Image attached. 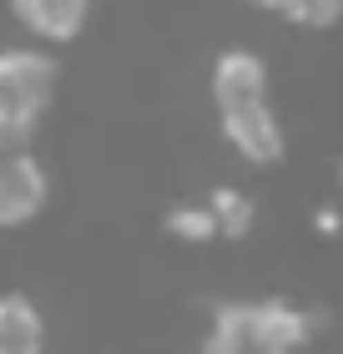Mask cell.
I'll return each mask as SVG.
<instances>
[{
    "mask_svg": "<svg viewBox=\"0 0 343 354\" xmlns=\"http://www.w3.org/2000/svg\"><path fill=\"white\" fill-rule=\"evenodd\" d=\"M207 96H212V117H217V132L233 147V157H242L248 167H277L288 157V132L273 102V76L257 51L227 46L212 61Z\"/></svg>",
    "mask_w": 343,
    "mask_h": 354,
    "instance_id": "obj_1",
    "label": "cell"
},
{
    "mask_svg": "<svg viewBox=\"0 0 343 354\" xmlns=\"http://www.w3.org/2000/svg\"><path fill=\"white\" fill-rule=\"evenodd\" d=\"M313 344V314L288 299L217 304L202 334V354H303Z\"/></svg>",
    "mask_w": 343,
    "mask_h": 354,
    "instance_id": "obj_2",
    "label": "cell"
},
{
    "mask_svg": "<svg viewBox=\"0 0 343 354\" xmlns=\"http://www.w3.org/2000/svg\"><path fill=\"white\" fill-rule=\"evenodd\" d=\"M61 66L46 51H0V147H30L56 106Z\"/></svg>",
    "mask_w": 343,
    "mask_h": 354,
    "instance_id": "obj_3",
    "label": "cell"
},
{
    "mask_svg": "<svg viewBox=\"0 0 343 354\" xmlns=\"http://www.w3.org/2000/svg\"><path fill=\"white\" fill-rule=\"evenodd\" d=\"M51 203V172L36 147H0V228H26Z\"/></svg>",
    "mask_w": 343,
    "mask_h": 354,
    "instance_id": "obj_4",
    "label": "cell"
},
{
    "mask_svg": "<svg viewBox=\"0 0 343 354\" xmlns=\"http://www.w3.org/2000/svg\"><path fill=\"white\" fill-rule=\"evenodd\" d=\"M10 15L41 46H71L91 21V0H10Z\"/></svg>",
    "mask_w": 343,
    "mask_h": 354,
    "instance_id": "obj_5",
    "label": "cell"
},
{
    "mask_svg": "<svg viewBox=\"0 0 343 354\" xmlns=\"http://www.w3.org/2000/svg\"><path fill=\"white\" fill-rule=\"evenodd\" d=\"M0 354H46V319L26 294H0Z\"/></svg>",
    "mask_w": 343,
    "mask_h": 354,
    "instance_id": "obj_6",
    "label": "cell"
},
{
    "mask_svg": "<svg viewBox=\"0 0 343 354\" xmlns=\"http://www.w3.org/2000/svg\"><path fill=\"white\" fill-rule=\"evenodd\" d=\"M248 6L293 30H333L343 21V0H248Z\"/></svg>",
    "mask_w": 343,
    "mask_h": 354,
    "instance_id": "obj_7",
    "label": "cell"
},
{
    "mask_svg": "<svg viewBox=\"0 0 343 354\" xmlns=\"http://www.w3.org/2000/svg\"><path fill=\"white\" fill-rule=\"evenodd\" d=\"M207 207H212V218H217V233L222 238H242L253 228V218H257V207H253V198L242 187H212L207 192Z\"/></svg>",
    "mask_w": 343,
    "mask_h": 354,
    "instance_id": "obj_8",
    "label": "cell"
},
{
    "mask_svg": "<svg viewBox=\"0 0 343 354\" xmlns=\"http://www.w3.org/2000/svg\"><path fill=\"white\" fill-rule=\"evenodd\" d=\"M167 228H172V238H182V243H212V238H222V233H217V218H212V207H207V198H202V203L172 207Z\"/></svg>",
    "mask_w": 343,
    "mask_h": 354,
    "instance_id": "obj_9",
    "label": "cell"
},
{
    "mask_svg": "<svg viewBox=\"0 0 343 354\" xmlns=\"http://www.w3.org/2000/svg\"><path fill=\"white\" fill-rule=\"evenodd\" d=\"M338 183H343V162H338Z\"/></svg>",
    "mask_w": 343,
    "mask_h": 354,
    "instance_id": "obj_10",
    "label": "cell"
}]
</instances>
